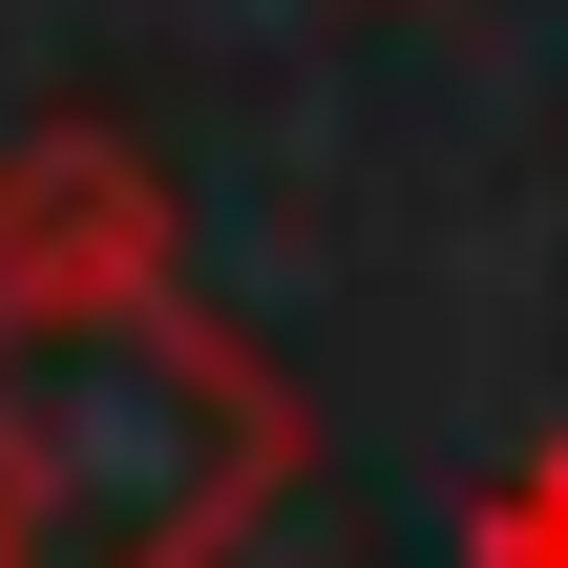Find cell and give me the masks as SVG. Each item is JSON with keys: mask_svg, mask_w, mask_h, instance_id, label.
<instances>
[{"mask_svg": "<svg viewBox=\"0 0 568 568\" xmlns=\"http://www.w3.org/2000/svg\"><path fill=\"white\" fill-rule=\"evenodd\" d=\"M464 568H568V443H527V464L485 485V527H464Z\"/></svg>", "mask_w": 568, "mask_h": 568, "instance_id": "cell-3", "label": "cell"}, {"mask_svg": "<svg viewBox=\"0 0 568 568\" xmlns=\"http://www.w3.org/2000/svg\"><path fill=\"white\" fill-rule=\"evenodd\" d=\"M84 274H169V169L105 105L0 148V295H84Z\"/></svg>", "mask_w": 568, "mask_h": 568, "instance_id": "cell-2", "label": "cell"}, {"mask_svg": "<svg viewBox=\"0 0 568 568\" xmlns=\"http://www.w3.org/2000/svg\"><path fill=\"white\" fill-rule=\"evenodd\" d=\"M295 464L316 400L190 274L0 295V568H232Z\"/></svg>", "mask_w": 568, "mask_h": 568, "instance_id": "cell-1", "label": "cell"}]
</instances>
